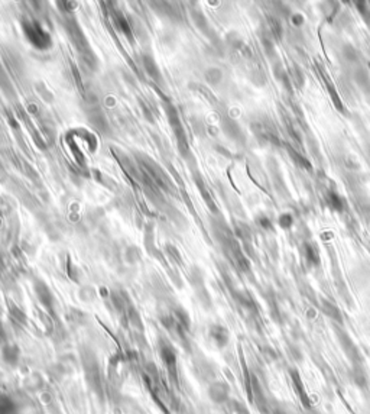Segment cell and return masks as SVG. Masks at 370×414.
Listing matches in <instances>:
<instances>
[{"instance_id": "ba28073f", "label": "cell", "mask_w": 370, "mask_h": 414, "mask_svg": "<svg viewBox=\"0 0 370 414\" xmlns=\"http://www.w3.org/2000/svg\"><path fill=\"white\" fill-rule=\"evenodd\" d=\"M327 203L330 205V207H333L334 210H337V211H341L344 208V202H343V199L337 193H330L327 196Z\"/></svg>"}, {"instance_id": "9c48e42d", "label": "cell", "mask_w": 370, "mask_h": 414, "mask_svg": "<svg viewBox=\"0 0 370 414\" xmlns=\"http://www.w3.org/2000/svg\"><path fill=\"white\" fill-rule=\"evenodd\" d=\"M304 254H305L307 259H308L311 263H318V261H320V258H318V252H317L315 246H313V245L305 244V246H304Z\"/></svg>"}, {"instance_id": "8992f818", "label": "cell", "mask_w": 370, "mask_h": 414, "mask_svg": "<svg viewBox=\"0 0 370 414\" xmlns=\"http://www.w3.org/2000/svg\"><path fill=\"white\" fill-rule=\"evenodd\" d=\"M35 290H37L38 297H39V300L42 301V304H44L45 307H51V303H52V294H51V291L48 290V287H46L44 282H37Z\"/></svg>"}, {"instance_id": "5b68a950", "label": "cell", "mask_w": 370, "mask_h": 414, "mask_svg": "<svg viewBox=\"0 0 370 414\" xmlns=\"http://www.w3.org/2000/svg\"><path fill=\"white\" fill-rule=\"evenodd\" d=\"M1 357H3V361L12 366L18 365L19 359H20V352H19V348L16 345H6L1 351Z\"/></svg>"}, {"instance_id": "8fae6325", "label": "cell", "mask_w": 370, "mask_h": 414, "mask_svg": "<svg viewBox=\"0 0 370 414\" xmlns=\"http://www.w3.org/2000/svg\"><path fill=\"white\" fill-rule=\"evenodd\" d=\"M271 25H272V32L275 34V37H277L278 39H280V37H282V26H280V22L277 20V19H272V20H271Z\"/></svg>"}, {"instance_id": "277c9868", "label": "cell", "mask_w": 370, "mask_h": 414, "mask_svg": "<svg viewBox=\"0 0 370 414\" xmlns=\"http://www.w3.org/2000/svg\"><path fill=\"white\" fill-rule=\"evenodd\" d=\"M208 395L213 401L223 403L229 395V387L224 382H213L208 388Z\"/></svg>"}, {"instance_id": "52a82bcc", "label": "cell", "mask_w": 370, "mask_h": 414, "mask_svg": "<svg viewBox=\"0 0 370 414\" xmlns=\"http://www.w3.org/2000/svg\"><path fill=\"white\" fill-rule=\"evenodd\" d=\"M18 409L13 400L7 395H0V414H16Z\"/></svg>"}, {"instance_id": "7c38bea8", "label": "cell", "mask_w": 370, "mask_h": 414, "mask_svg": "<svg viewBox=\"0 0 370 414\" xmlns=\"http://www.w3.org/2000/svg\"><path fill=\"white\" fill-rule=\"evenodd\" d=\"M344 50H346V51H349V54H346V52H344V56L347 58V61H350V62H353V61H357L359 55H357V52L354 51V48H353V47L347 45V47H344Z\"/></svg>"}, {"instance_id": "30bf717a", "label": "cell", "mask_w": 370, "mask_h": 414, "mask_svg": "<svg viewBox=\"0 0 370 414\" xmlns=\"http://www.w3.org/2000/svg\"><path fill=\"white\" fill-rule=\"evenodd\" d=\"M292 223H294V219H292V216H291L289 213H283V214H280L279 219H278V225L280 226L282 229L291 227Z\"/></svg>"}, {"instance_id": "4fadbf2b", "label": "cell", "mask_w": 370, "mask_h": 414, "mask_svg": "<svg viewBox=\"0 0 370 414\" xmlns=\"http://www.w3.org/2000/svg\"><path fill=\"white\" fill-rule=\"evenodd\" d=\"M291 22L295 25V26H301L302 23H304V16L301 15V13H295V15H292V19H291Z\"/></svg>"}, {"instance_id": "3957f363", "label": "cell", "mask_w": 370, "mask_h": 414, "mask_svg": "<svg viewBox=\"0 0 370 414\" xmlns=\"http://www.w3.org/2000/svg\"><path fill=\"white\" fill-rule=\"evenodd\" d=\"M208 335H210L211 340L216 343L217 348H224L229 342V332H227L226 327H223L220 324H213L210 327Z\"/></svg>"}, {"instance_id": "7a4b0ae2", "label": "cell", "mask_w": 370, "mask_h": 414, "mask_svg": "<svg viewBox=\"0 0 370 414\" xmlns=\"http://www.w3.org/2000/svg\"><path fill=\"white\" fill-rule=\"evenodd\" d=\"M159 355L162 358L164 363L168 366V369L171 371V375L175 376V372H177V352H175V349L168 342H161L159 343Z\"/></svg>"}, {"instance_id": "5bb4252c", "label": "cell", "mask_w": 370, "mask_h": 414, "mask_svg": "<svg viewBox=\"0 0 370 414\" xmlns=\"http://www.w3.org/2000/svg\"><path fill=\"white\" fill-rule=\"evenodd\" d=\"M259 222L260 226H262L263 229H271V227H272V223H271V220H269L268 217H262Z\"/></svg>"}, {"instance_id": "6da1fadb", "label": "cell", "mask_w": 370, "mask_h": 414, "mask_svg": "<svg viewBox=\"0 0 370 414\" xmlns=\"http://www.w3.org/2000/svg\"><path fill=\"white\" fill-rule=\"evenodd\" d=\"M25 34L28 39L31 41V44L34 47H37L39 50H45L51 45V38L49 35L38 25V23H29L26 28H25Z\"/></svg>"}]
</instances>
